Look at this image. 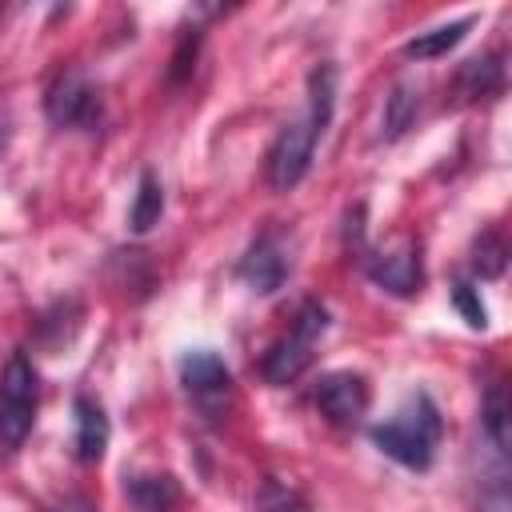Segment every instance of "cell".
I'll return each mask as SVG.
<instances>
[{
  "instance_id": "6da1fadb",
  "label": "cell",
  "mask_w": 512,
  "mask_h": 512,
  "mask_svg": "<svg viewBox=\"0 0 512 512\" xmlns=\"http://www.w3.org/2000/svg\"><path fill=\"white\" fill-rule=\"evenodd\" d=\"M372 440L396 464H404L412 472H424L432 464V452H436V440H440V412H436V404L428 396H416L388 424H376Z\"/></svg>"
},
{
  "instance_id": "7a4b0ae2",
  "label": "cell",
  "mask_w": 512,
  "mask_h": 512,
  "mask_svg": "<svg viewBox=\"0 0 512 512\" xmlns=\"http://www.w3.org/2000/svg\"><path fill=\"white\" fill-rule=\"evenodd\" d=\"M36 368L24 352H12L0 372V452H16L36 424Z\"/></svg>"
},
{
  "instance_id": "3957f363",
  "label": "cell",
  "mask_w": 512,
  "mask_h": 512,
  "mask_svg": "<svg viewBox=\"0 0 512 512\" xmlns=\"http://www.w3.org/2000/svg\"><path fill=\"white\" fill-rule=\"evenodd\" d=\"M324 328H328V312H324L320 304H304L300 316H296V324H292V332L280 336V340L264 352V360H260L264 380H268V384H292V380L312 364V348H316V340L324 336Z\"/></svg>"
},
{
  "instance_id": "277c9868",
  "label": "cell",
  "mask_w": 512,
  "mask_h": 512,
  "mask_svg": "<svg viewBox=\"0 0 512 512\" xmlns=\"http://www.w3.org/2000/svg\"><path fill=\"white\" fill-rule=\"evenodd\" d=\"M180 380H184L192 404L204 416L216 420V416L228 412V404H232V372H228V364L216 352H208V348L188 352L184 364H180Z\"/></svg>"
},
{
  "instance_id": "5b68a950",
  "label": "cell",
  "mask_w": 512,
  "mask_h": 512,
  "mask_svg": "<svg viewBox=\"0 0 512 512\" xmlns=\"http://www.w3.org/2000/svg\"><path fill=\"white\" fill-rule=\"evenodd\" d=\"M312 148H316V128L308 124V116L304 120H288L276 132L272 148H268V184L276 192L296 188L304 180L308 164H312Z\"/></svg>"
},
{
  "instance_id": "8992f818",
  "label": "cell",
  "mask_w": 512,
  "mask_h": 512,
  "mask_svg": "<svg viewBox=\"0 0 512 512\" xmlns=\"http://www.w3.org/2000/svg\"><path fill=\"white\" fill-rule=\"evenodd\" d=\"M44 112L52 124L60 128H76V124H92L96 112H100V100H96V88L88 84V76L80 68H64L48 96H44Z\"/></svg>"
},
{
  "instance_id": "52a82bcc",
  "label": "cell",
  "mask_w": 512,
  "mask_h": 512,
  "mask_svg": "<svg viewBox=\"0 0 512 512\" xmlns=\"http://www.w3.org/2000/svg\"><path fill=\"white\" fill-rule=\"evenodd\" d=\"M316 408L332 424H356L368 412V380L360 372H328L316 384Z\"/></svg>"
},
{
  "instance_id": "ba28073f",
  "label": "cell",
  "mask_w": 512,
  "mask_h": 512,
  "mask_svg": "<svg viewBox=\"0 0 512 512\" xmlns=\"http://www.w3.org/2000/svg\"><path fill=\"white\" fill-rule=\"evenodd\" d=\"M368 276H372L380 288L396 292V296L420 292V280H424L420 248H416L412 240H404V244H396V248H388V252H376V256L368 260Z\"/></svg>"
},
{
  "instance_id": "9c48e42d",
  "label": "cell",
  "mask_w": 512,
  "mask_h": 512,
  "mask_svg": "<svg viewBox=\"0 0 512 512\" xmlns=\"http://www.w3.org/2000/svg\"><path fill=\"white\" fill-rule=\"evenodd\" d=\"M236 272H240L256 292H276L280 280L288 276V256H284L280 240L268 232V236H260V240L244 252V260H240Z\"/></svg>"
},
{
  "instance_id": "30bf717a",
  "label": "cell",
  "mask_w": 512,
  "mask_h": 512,
  "mask_svg": "<svg viewBox=\"0 0 512 512\" xmlns=\"http://www.w3.org/2000/svg\"><path fill=\"white\" fill-rule=\"evenodd\" d=\"M72 416H76V460L80 464H96L100 456H104V448H108V416H104V408L92 400V396H76L72 400Z\"/></svg>"
},
{
  "instance_id": "8fae6325",
  "label": "cell",
  "mask_w": 512,
  "mask_h": 512,
  "mask_svg": "<svg viewBox=\"0 0 512 512\" xmlns=\"http://www.w3.org/2000/svg\"><path fill=\"white\" fill-rule=\"evenodd\" d=\"M128 500L140 508V512H172L180 504V480L168 476V472H148V476H132L124 484Z\"/></svg>"
},
{
  "instance_id": "7c38bea8",
  "label": "cell",
  "mask_w": 512,
  "mask_h": 512,
  "mask_svg": "<svg viewBox=\"0 0 512 512\" xmlns=\"http://www.w3.org/2000/svg\"><path fill=\"white\" fill-rule=\"evenodd\" d=\"M504 88V60L500 52H488V56H476L468 60L460 72H456V92L460 100H480V96H492Z\"/></svg>"
},
{
  "instance_id": "4fadbf2b",
  "label": "cell",
  "mask_w": 512,
  "mask_h": 512,
  "mask_svg": "<svg viewBox=\"0 0 512 512\" xmlns=\"http://www.w3.org/2000/svg\"><path fill=\"white\" fill-rule=\"evenodd\" d=\"M468 28H472V20L464 16V20L440 24V28H432V32H420V36H412V40L404 44V56H408V60H436V56H444L448 48H456Z\"/></svg>"
},
{
  "instance_id": "5bb4252c",
  "label": "cell",
  "mask_w": 512,
  "mask_h": 512,
  "mask_svg": "<svg viewBox=\"0 0 512 512\" xmlns=\"http://www.w3.org/2000/svg\"><path fill=\"white\" fill-rule=\"evenodd\" d=\"M308 124L316 128V136L328 128L332 120V108H336V68L332 64H320L312 76H308Z\"/></svg>"
},
{
  "instance_id": "9a60e30c",
  "label": "cell",
  "mask_w": 512,
  "mask_h": 512,
  "mask_svg": "<svg viewBox=\"0 0 512 512\" xmlns=\"http://www.w3.org/2000/svg\"><path fill=\"white\" fill-rule=\"evenodd\" d=\"M160 212H164V188L152 172H144L140 188H136V200H132V212H128L132 232H148L152 224H160Z\"/></svg>"
},
{
  "instance_id": "2e32d148",
  "label": "cell",
  "mask_w": 512,
  "mask_h": 512,
  "mask_svg": "<svg viewBox=\"0 0 512 512\" xmlns=\"http://www.w3.org/2000/svg\"><path fill=\"white\" fill-rule=\"evenodd\" d=\"M416 108H420V92L412 84H396L392 96H388V108H384V136L388 140L404 136L416 120Z\"/></svg>"
},
{
  "instance_id": "e0dca14e",
  "label": "cell",
  "mask_w": 512,
  "mask_h": 512,
  "mask_svg": "<svg viewBox=\"0 0 512 512\" xmlns=\"http://www.w3.org/2000/svg\"><path fill=\"white\" fill-rule=\"evenodd\" d=\"M484 436L492 440V448L500 456H508V396H504V384L500 380L484 396Z\"/></svg>"
},
{
  "instance_id": "ac0fdd59",
  "label": "cell",
  "mask_w": 512,
  "mask_h": 512,
  "mask_svg": "<svg viewBox=\"0 0 512 512\" xmlns=\"http://www.w3.org/2000/svg\"><path fill=\"white\" fill-rule=\"evenodd\" d=\"M504 260H508L504 240H500L496 232H484V236L476 240V248H472V264H476V272H480L484 280H492V276L504 272Z\"/></svg>"
},
{
  "instance_id": "d6986e66",
  "label": "cell",
  "mask_w": 512,
  "mask_h": 512,
  "mask_svg": "<svg viewBox=\"0 0 512 512\" xmlns=\"http://www.w3.org/2000/svg\"><path fill=\"white\" fill-rule=\"evenodd\" d=\"M452 300H456V308L464 312V320H468L472 328H484V324H488V312H484V304H480V296H476L472 284H456V288H452Z\"/></svg>"
},
{
  "instance_id": "ffe728a7",
  "label": "cell",
  "mask_w": 512,
  "mask_h": 512,
  "mask_svg": "<svg viewBox=\"0 0 512 512\" xmlns=\"http://www.w3.org/2000/svg\"><path fill=\"white\" fill-rule=\"evenodd\" d=\"M48 512H100L92 500H84V496H64V500H56Z\"/></svg>"
},
{
  "instance_id": "44dd1931",
  "label": "cell",
  "mask_w": 512,
  "mask_h": 512,
  "mask_svg": "<svg viewBox=\"0 0 512 512\" xmlns=\"http://www.w3.org/2000/svg\"><path fill=\"white\" fill-rule=\"evenodd\" d=\"M8 140H12V112H8L4 104H0V156H4Z\"/></svg>"
}]
</instances>
